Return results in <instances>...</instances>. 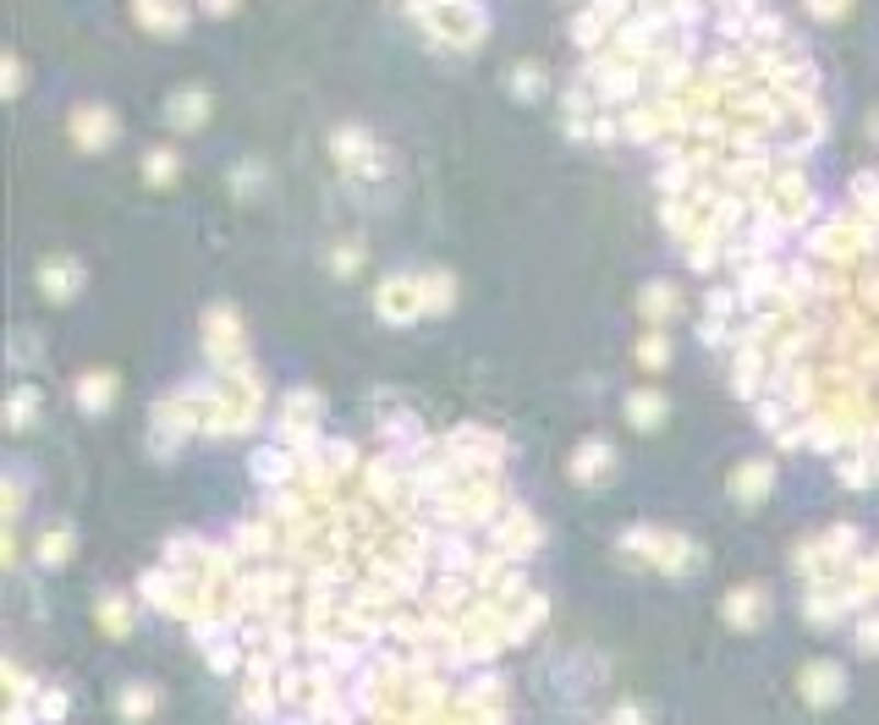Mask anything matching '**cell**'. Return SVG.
<instances>
[{"label":"cell","mask_w":879,"mask_h":725,"mask_svg":"<svg viewBox=\"0 0 879 725\" xmlns=\"http://www.w3.org/2000/svg\"><path fill=\"white\" fill-rule=\"evenodd\" d=\"M846 610H852V605H846V594H841V577H835V583H808L802 615H808L813 626H835Z\"/></svg>","instance_id":"obj_14"},{"label":"cell","mask_w":879,"mask_h":725,"mask_svg":"<svg viewBox=\"0 0 879 725\" xmlns=\"http://www.w3.org/2000/svg\"><path fill=\"white\" fill-rule=\"evenodd\" d=\"M374 313H379L385 324H412V319H423V313H429V302H423V275H390V280H379Z\"/></svg>","instance_id":"obj_3"},{"label":"cell","mask_w":879,"mask_h":725,"mask_svg":"<svg viewBox=\"0 0 879 725\" xmlns=\"http://www.w3.org/2000/svg\"><path fill=\"white\" fill-rule=\"evenodd\" d=\"M133 12H138V23H144L149 34H160V39H176V34L187 28V7H182V0H133Z\"/></svg>","instance_id":"obj_13"},{"label":"cell","mask_w":879,"mask_h":725,"mask_svg":"<svg viewBox=\"0 0 879 725\" xmlns=\"http://www.w3.org/2000/svg\"><path fill=\"white\" fill-rule=\"evenodd\" d=\"M7 725H34V714H28V703H7Z\"/></svg>","instance_id":"obj_38"},{"label":"cell","mask_w":879,"mask_h":725,"mask_svg":"<svg viewBox=\"0 0 879 725\" xmlns=\"http://www.w3.org/2000/svg\"><path fill=\"white\" fill-rule=\"evenodd\" d=\"M72 396H78L83 413L100 418V413H111V402H116V375H111V369H89V375H78Z\"/></svg>","instance_id":"obj_16"},{"label":"cell","mask_w":879,"mask_h":725,"mask_svg":"<svg viewBox=\"0 0 879 725\" xmlns=\"http://www.w3.org/2000/svg\"><path fill=\"white\" fill-rule=\"evenodd\" d=\"M423 302H429V313H452V302H457L452 269H429V275H423Z\"/></svg>","instance_id":"obj_23"},{"label":"cell","mask_w":879,"mask_h":725,"mask_svg":"<svg viewBox=\"0 0 879 725\" xmlns=\"http://www.w3.org/2000/svg\"><path fill=\"white\" fill-rule=\"evenodd\" d=\"M34 714H39L45 725H61V720H67V692H61V687H50V692H39V703H34Z\"/></svg>","instance_id":"obj_30"},{"label":"cell","mask_w":879,"mask_h":725,"mask_svg":"<svg viewBox=\"0 0 879 725\" xmlns=\"http://www.w3.org/2000/svg\"><path fill=\"white\" fill-rule=\"evenodd\" d=\"M857 648H863V654H879V610L857 621Z\"/></svg>","instance_id":"obj_33"},{"label":"cell","mask_w":879,"mask_h":725,"mask_svg":"<svg viewBox=\"0 0 879 725\" xmlns=\"http://www.w3.org/2000/svg\"><path fill=\"white\" fill-rule=\"evenodd\" d=\"M176 171H182V165H176L171 149H149V154H144V182H149V187H171Z\"/></svg>","instance_id":"obj_25"},{"label":"cell","mask_w":879,"mask_h":725,"mask_svg":"<svg viewBox=\"0 0 879 725\" xmlns=\"http://www.w3.org/2000/svg\"><path fill=\"white\" fill-rule=\"evenodd\" d=\"M72 143H78L83 154L111 149V143H116V116H111L105 105H83V111H72Z\"/></svg>","instance_id":"obj_8"},{"label":"cell","mask_w":879,"mask_h":725,"mask_svg":"<svg viewBox=\"0 0 879 725\" xmlns=\"http://www.w3.org/2000/svg\"><path fill=\"white\" fill-rule=\"evenodd\" d=\"M797 692H802V703L830 709V703H841V698H846V670H841L835 659H808V665H802V676H797Z\"/></svg>","instance_id":"obj_6"},{"label":"cell","mask_w":879,"mask_h":725,"mask_svg":"<svg viewBox=\"0 0 879 725\" xmlns=\"http://www.w3.org/2000/svg\"><path fill=\"white\" fill-rule=\"evenodd\" d=\"M440 446H446V457H452V462H463V468H490V473H501V468H506V451H512L495 429H479V424L452 429Z\"/></svg>","instance_id":"obj_2"},{"label":"cell","mask_w":879,"mask_h":725,"mask_svg":"<svg viewBox=\"0 0 879 725\" xmlns=\"http://www.w3.org/2000/svg\"><path fill=\"white\" fill-rule=\"evenodd\" d=\"M7 94H12V100L23 94V61H18V56H7Z\"/></svg>","instance_id":"obj_36"},{"label":"cell","mask_w":879,"mask_h":725,"mask_svg":"<svg viewBox=\"0 0 879 725\" xmlns=\"http://www.w3.org/2000/svg\"><path fill=\"white\" fill-rule=\"evenodd\" d=\"M726 490H731V500H737V506H758V500H769V490H775V462H764V457H758V462H742V468L731 473V484H726Z\"/></svg>","instance_id":"obj_10"},{"label":"cell","mask_w":879,"mask_h":725,"mask_svg":"<svg viewBox=\"0 0 879 725\" xmlns=\"http://www.w3.org/2000/svg\"><path fill=\"white\" fill-rule=\"evenodd\" d=\"M698 566V544L687 539V533H671V528H660V544H654V572H665V577H687Z\"/></svg>","instance_id":"obj_12"},{"label":"cell","mask_w":879,"mask_h":725,"mask_svg":"<svg viewBox=\"0 0 879 725\" xmlns=\"http://www.w3.org/2000/svg\"><path fill=\"white\" fill-rule=\"evenodd\" d=\"M720 615H726V626H737V632H758V626L769 621V594H764L758 583L731 588L726 605H720Z\"/></svg>","instance_id":"obj_7"},{"label":"cell","mask_w":879,"mask_h":725,"mask_svg":"<svg viewBox=\"0 0 879 725\" xmlns=\"http://www.w3.org/2000/svg\"><path fill=\"white\" fill-rule=\"evenodd\" d=\"M330 149H335L341 171H352V176H385V149L363 127H335Z\"/></svg>","instance_id":"obj_5"},{"label":"cell","mask_w":879,"mask_h":725,"mask_svg":"<svg viewBox=\"0 0 879 725\" xmlns=\"http://www.w3.org/2000/svg\"><path fill=\"white\" fill-rule=\"evenodd\" d=\"M204 659H209V670H220V676H231L237 665H248L242 643H226V637H220V643H209V648H204Z\"/></svg>","instance_id":"obj_27"},{"label":"cell","mask_w":879,"mask_h":725,"mask_svg":"<svg viewBox=\"0 0 879 725\" xmlns=\"http://www.w3.org/2000/svg\"><path fill=\"white\" fill-rule=\"evenodd\" d=\"M627 424H632V429H643V435H649V429H660V424H665V396H660V391H649V385H643V391H632V396H627Z\"/></svg>","instance_id":"obj_19"},{"label":"cell","mask_w":879,"mask_h":725,"mask_svg":"<svg viewBox=\"0 0 879 725\" xmlns=\"http://www.w3.org/2000/svg\"><path fill=\"white\" fill-rule=\"evenodd\" d=\"M610 725H643V709H632V703H621V709L610 714Z\"/></svg>","instance_id":"obj_37"},{"label":"cell","mask_w":879,"mask_h":725,"mask_svg":"<svg viewBox=\"0 0 879 725\" xmlns=\"http://www.w3.org/2000/svg\"><path fill=\"white\" fill-rule=\"evenodd\" d=\"M567 473H572V484H583V490L605 484V479L616 473V451H610V440H583V446L572 451Z\"/></svg>","instance_id":"obj_9"},{"label":"cell","mask_w":879,"mask_h":725,"mask_svg":"<svg viewBox=\"0 0 879 725\" xmlns=\"http://www.w3.org/2000/svg\"><path fill=\"white\" fill-rule=\"evenodd\" d=\"M155 709H160V692H155L149 681H138V687H127V692L116 698V714H122L127 725H144Z\"/></svg>","instance_id":"obj_20"},{"label":"cell","mask_w":879,"mask_h":725,"mask_svg":"<svg viewBox=\"0 0 879 725\" xmlns=\"http://www.w3.org/2000/svg\"><path fill=\"white\" fill-rule=\"evenodd\" d=\"M204 352L215 357V369H242L248 362V341H242V319L231 302H209L204 308Z\"/></svg>","instance_id":"obj_1"},{"label":"cell","mask_w":879,"mask_h":725,"mask_svg":"<svg viewBox=\"0 0 879 725\" xmlns=\"http://www.w3.org/2000/svg\"><path fill=\"white\" fill-rule=\"evenodd\" d=\"M72 528H45L39 533V544H34V555H39V566H67V555H72Z\"/></svg>","instance_id":"obj_24"},{"label":"cell","mask_w":879,"mask_h":725,"mask_svg":"<svg viewBox=\"0 0 879 725\" xmlns=\"http://www.w3.org/2000/svg\"><path fill=\"white\" fill-rule=\"evenodd\" d=\"M638 362H643V369H665V362H671V341H665L660 330H649V335L638 341Z\"/></svg>","instance_id":"obj_28"},{"label":"cell","mask_w":879,"mask_h":725,"mask_svg":"<svg viewBox=\"0 0 879 725\" xmlns=\"http://www.w3.org/2000/svg\"><path fill=\"white\" fill-rule=\"evenodd\" d=\"M281 703V687L275 681H248L242 687V720H270Z\"/></svg>","instance_id":"obj_22"},{"label":"cell","mask_w":879,"mask_h":725,"mask_svg":"<svg viewBox=\"0 0 879 725\" xmlns=\"http://www.w3.org/2000/svg\"><path fill=\"white\" fill-rule=\"evenodd\" d=\"M512 94H517V100H539V94H545V72H539V67H517V72H512Z\"/></svg>","instance_id":"obj_29"},{"label":"cell","mask_w":879,"mask_h":725,"mask_svg":"<svg viewBox=\"0 0 879 725\" xmlns=\"http://www.w3.org/2000/svg\"><path fill=\"white\" fill-rule=\"evenodd\" d=\"M39 291H45L50 302H72V297L83 291V264H78V258H45V264H39Z\"/></svg>","instance_id":"obj_11"},{"label":"cell","mask_w":879,"mask_h":725,"mask_svg":"<svg viewBox=\"0 0 879 725\" xmlns=\"http://www.w3.org/2000/svg\"><path fill=\"white\" fill-rule=\"evenodd\" d=\"M100 626H105L111 637H127V632H133V610H127V599L105 594V599H100Z\"/></svg>","instance_id":"obj_26"},{"label":"cell","mask_w":879,"mask_h":725,"mask_svg":"<svg viewBox=\"0 0 879 725\" xmlns=\"http://www.w3.org/2000/svg\"><path fill=\"white\" fill-rule=\"evenodd\" d=\"M39 402H45V396H39V385H28V380H23V385L12 391V402H7V429H28V424L39 418Z\"/></svg>","instance_id":"obj_21"},{"label":"cell","mask_w":879,"mask_h":725,"mask_svg":"<svg viewBox=\"0 0 879 725\" xmlns=\"http://www.w3.org/2000/svg\"><path fill=\"white\" fill-rule=\"evenodd\" d=\"M846 7H852V0H808V18L835 23V18H846Z\"/></svg>","instance_id":"obj_34"},{"label":"cell","mask_w":879,"mask_h":725,"mask_svg":"<svg viewBox=\"0 0 879 725\" xmlns=\"http://www.w3.org/2000/svg\"><path fill=\"white\" fill-rule=\"evenodd\" d=\"M357 264H363V253H357V248H341V253H330V269H335V275H352Z\"/></svg>","instance_id":"obj_35"},{"label":"cell","mask_w":879,"mask_h":725,"mask_svg":"<svg viewBox=\"0 0 879 725\" xmlns=\"http://www.w3.org/2000/svg\"><path fill=\"white\" fill-rule=\"evenodd\" d=\"M676 308H682V297H676V286H671V280H654V286H643V297H638V313H643L654 330H660Z\"/></svg>","instance_id":"obj_18"},{"label":"cell","mask_w":879,"mask_h":725,"mask_svg":"<svg viewBox=\"0 0 879 725\" xmlns=\"http://www.w3.org/2000/svg\"><path fill=\"white\" fill-rule=\"evenodd\" d=\"M539 544H545V528H539L534 511H523V506H506V511L495 517V528H490V550H501V555H512V561L534 555Z\"/></svg>","instance_id":"obj_4"},{"label":"cell","mask_w":879,"mask_h":725,"mask_svg":"<svg viewBox=\"0 0 879 725\" xmlns=\"http://www.w3.org/2000/svg\"><path fill=\"white\" fill-rule=\"evenodd\" d=\"M18 517H23V473L12 468L7 473V528H18Z\"/></svg>","instance_id":"obj_31"},{"label":"cell","mask_w":879,"mask_h":725,"mask_svg":"<svg viewBox=\"0 0 879 725\" xmlns=\"http://www.w3.org/2000/svg\"><path fill=\"white\" fill-rule=\"evenodd\" d=\"M545 621H550V599H545V594H528V599L512 610V621H506V643H528Z\"/></svg>","instance_id":"obj_17"},{"label":"cell","mask_w":879,"mask_h":725,"mask_svg":"<svg viewBox=\"0 0 879 725\" xmlns=\"http://www.w3.org/2000/svg\"><path fill=\"white\" fill-rule=\"evenodd\" d=\"M198 7H204L209 18H226V12H237V0H198Z\"/></svg>","instance_id":"obj_39"},{"label":"cell","mask_w":879,"mask_h":725,"mask_svg":"<svg viewBox=\"0 0 879 725\" xmlns=\"http://www.w3.org/2000/svg\"><path fill=\"white\" fill-rule=\"evenodd\" d=\"M28 692H34V687H28V676L7 659V703H28Z\"/></svg>","instance_id":"obj_32"},{"label":"cell","mask_w":879,"mask_h":725,"mask_svg":"<svg viewBox=\"0 0 879 725\" xmlns=\"http://www.w3.org/2000/svg\"><path fill=\"white\" fill-rule=\"evenodd\" d=\"M204 116H209V89H176V94L165 100V122H171L176 133H198Z\"/></svg>","instance_id":"obj_15"}]
</instances>
